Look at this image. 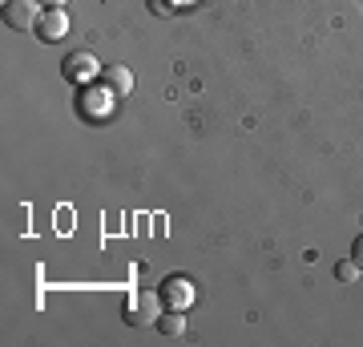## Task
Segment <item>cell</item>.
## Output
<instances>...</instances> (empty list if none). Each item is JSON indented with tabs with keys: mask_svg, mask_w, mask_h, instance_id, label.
Listing matches in <instances>:
<instances>
[{
	"mask_svg": "<svg viewBox=\"0 0 363 347\" xmlns=\"http://www.w3.org/2000/svg\"><path fill=\"white\" fill-rule=\"evenodd\" d=\"M125 323L130 327H145V323H157V315H162V295L157 291H133L130 299H125Z\"/></svg>",
	"mask_w": 363,
	"mask_h": 347,
	"instance_id": "6da1fadb",
	"label": "cell"
},
{
	"mask_svg": "<svg viewBox=\"0 0 363 347\" xmlns=\"http://www.w3.org/2000/svg\"><path fill=\"white\" fill-rule=\"evenodd\" d=\"M40 16V0H4V25L13 33H37Z\"/></svg>",
	"mask_w": 363,
	"mask_h": 347,
	"instance_id": "7a4b0ae2",
	"label": "cell"
},
{
	"mask_svg": "<svg viewBox=\"0 0 363 347\" xmlns=\"http://www.w3.org/2000/svg\"><path fill=\"white\" fill-rule=\"evenodd\" d=\"M97 77H101V85L109 89V97H130V93H133V73H130V65H105Z\"/></svg>",
	"mask_w": 363,
	"mask_h": 347,
	"instance_id": "3957f363",
	"label": "cell"
},
{
	"mask_svg": "<svg viewBox=\"0 0 363 347\" xmlns=\"http://www.w3.org/2000/svg\"><path fill=\"white\" fill-rule=\"evenodd\" d=\"M162 299H166L169 307L182 311L190 299H194V283H190V279H182V275H174V279H166V283H162Z\"/></svg>",
	"mask_w": 363,
	"mask_h": 347,
	"instance_id": "277c9868",
	"label": "cell"
},
{
	"mask_svg": "<svg viewBox=\"0 0 363 347\" xmlns=\"http://www.w3.org/2000/svg\"><path fill=\"white\" fill-rule=\"evenodd\" d=\"M45 40H61L69 33V16H65V9H49V13L40 16V28H37Z\"/></svg>",
	"mask_w": 363,
	"mask_h": 347,
	"instance_id": "5b68a950",
	"label": "cell"
},
{
	"mask_svg": "<svg viewBox=\"0 0 363 347\" xmlns=\"http://www.w3.org/2000/svg\"><path fill=\"white\" fill-rule=\"evenodd\" d=\"M157 331L166 335V339H178V335L186 331V315H182L178 307L166 311V315H157Z\"/></svg>",
	"mask_w": 363,
	"mask_h": 347,
	"instance_id": "8992f818",
	"label": "cell"
},
{
	"mask_svg": "<svg viewBox=\"0 0 363 347\" xmlns=\"http://www.w3.org/2000/svg\"><path fill=\"white\" fill-rule=\"evenodd\" d=\"M93 65H97V61H93L89 53H77V57H69V61H65V77H69V81H73V77H85V73H93Z\"/></svg>",
	"mask_w": 363,
	"mask_h": 347,
	"instance_id": "52a82bcc",
	"label": "cell"
},
{
	"mask_svg": "<svg viewBox=\"0 0 363 347\" xmlns=\"http://www.w3.org/2000/svg\"><path fill=\"white\" fill-rule=\"evenodd\" d=\"M335 279H339V283H355V279H359V263H355V258L339 263V267H335Z\"/></svg>",
	"mask_w": 363,
	"mask_h": 347,
	"instance_id": "ba28073f",
	"label": "cell"
},
{
	"mask_svg": "<svg viewBox=\"0 0 363 347\" xmlns=\"http://www.w3.org/2000/svg\"><path fill=\"white\" fill-rule=\"evenodd\" d=\"M351 258H355V263H359V270H363V234L355 238V246H351Z\"/></svg>",
	"mask_w": 363,
	"mask_h": 347,
	"instance_id": "9c48e42d",
	"label": "cell"
},
{
	"mask_svg": "<svg viewBox=\"0 0 363 347\" xmlns=\"http://www.w3.org/2000/svg\"><path fill=\"white\" fill-rule=\"evenodd\" d=\"M150 9H154L157 16H166V13H169V9H166V4H162V0H150Z\"/></svg>",
	"mask_w": 363,
	"mask_h": 347,
	"instance_id": "30bf717a",
	"label": "cell"
},
{
	"mask_svg": "<svg viewBox=\"0 0 363 347\" xmlns=\"http://www.w3.org/2000/svg\"><path fill=\"white\" fill-rule=\"evenodd\" d=\"M40 4H49V9H65L69 0H40Z\"/></svg>",
	"mask_w": 363,
	"mask_h": 347,
	"instance_id": "8fae6325",
	"label": "cell"
}]
</instances>
